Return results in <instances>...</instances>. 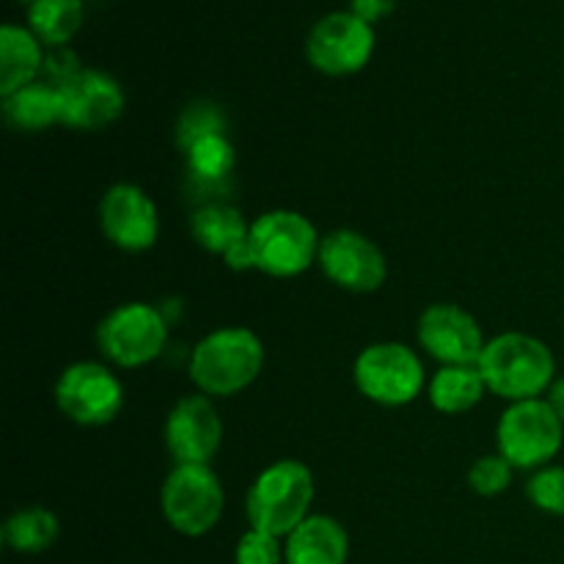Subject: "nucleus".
<instances>
[{
	"label": "nucleus",
	"mask_w": 564,
	"mask_h": 564,
	"mask_svg": "<svg viewBox=\"0 0 564 564\" xmlns=\"http://www.w3.org/2000/svg\"><path fill=\"white\" fill-rule=\"evenodd\" d=\"M479 372L494 394L510 402L538 400L554 383L556 361L549 347L529 334H501L485 345Z\"/></svg>",
	"instance_id": "f257e3e1"
},
{
	"label": "nucleus",
	"mask_w": 564,
	"mask_h": 564,
	"mask_svg": "<svg viewBox=\"0 0 564 564\" xmlns=\"http://www.w3.org/2000/svg\"><path fill=\"white\" fill-rule=\"evenodd\" d=\"M264 367V345L248 328H220L204 336L191 352V380L209 397L248 389Z\"/></svg>",
	"instance_id": "f03ea898"
},
{
	"label": "nucleus",
	"mask_w": 564,
	"mask_h": 564,
	"mask_svg": "<svg viewBox=\"0 0 564 564\" xmlns=\"http://www.w3.org/2000/svg\"><path fill=\"white\" fill-rule=\"evenodd\" d=\"M314 501V477L297 460H279L264 468L248 490V521L251 529L290 538L308 518Z\"/></svg>",
	"instance_id": "7ed1b4c3"
},
{
	"label": "nucleus",
	"mask_w": 564,
	"mask_h": 564,
	"mask_svg": "<svg viewBox=\"0 0 564 564\" xmlns=\"http://www.w3.org/2000/svg\"><path fill=\"white\" fill-rule=\"evenodd\" d=\"M253 264L273 279H292L308 270L319 257L317 229L295 209H273L259 215L248 231Z\"/></svg>",
	"instance_id": "20e7f679"
},
{
	"label": "nucleus",
	"mask_w": 564,
	"mask_h": 564,
	"mask_svg": "<svg viewBox=\"0 0 564 564\" xmlns=\"http://www.w3.org/2000/svg\"><path fill=\"white\" fill-rule=\"evenodd\" d=\"M564 424L549 400L512 402L499 419V455L512 468H540L562 449Z\"/></svg>",
	"instance_id": "39448f33"
},
{
	"label": "nucleus",
	"mask_w": 564,
	"mask_h": 564,
	"mask_svg": "<svg viewBox=\"0 0 564 564\" xmlns=\"http://www.w3.org/2000/svg\"><path fill=\"white\" fill-rule=\"evenodd\" d=\"M163 516L185 538L213 532L224 516V488L209 466H176L163 485Z\"/></svg>",
	"instance_id": "423d86ee"
},
{
	"label": "nucleus",
	"mask_w": 564,
	"mask_h": 564,
	"mask_svg": "<svg viewBox=\"0 0 564 564\" xmlns=\"http://www.w3.org/2000/svg\"><path fill=\"white\" fill-rule=\"evenodd\" d=\"M352 378L367 400L386 408H400L416 400L422 391L424 367L411 347L380 341V345H369L356 358Z\"/></svg>",
	"instance_id": "0eeeda50"
},
{
	"label": "nucleus",
	"mask_w": 564,
	"mask_h": 564,
	"mask_svg": "<svg viewBox=\"0 0 564 564\" xmlns=\"http://www.w3.org/2000/svg\"><path fill=\"white\" fill-rule=\"evenodd\" d=\"M169 323L160 308L149 303H124L99 323V350L116 367H143L163 352Z\"/></svg>",
	"instance_id": "6e6552de"
},
{
	"label": "nucleus",
	"mask_w": 564,
	"mask_h": 564,
	"mask_svg": "<svg viewBox=\"0 0 564 564\" xmlns=\"http://www.w3.org/2000/svg\"><path fill=\"white\" fill-rule=\"evenodd\" d=\"M124 402L119 378L94 361L72 364L55 383V405L80 427H102L113 422Z\"/></svg>",
	"instance_id": "1a4fd4ad"
},
{
	"label": "nucleus",
	"mask_w": 564,
	"mask_h": 564,
	"mask_svg": "<svg viewBox=\"0 0 564 564\" xmlns=\"http://www.w3.org/2000/svg\"><path fill=\"white\" fill-rule=\"evenodd\" d=\"M375 47V33L369 22L350 14H330L308 33L306 55L314 69L325 75H352L364 69Z\"/></svg>",
	"instance_id": "9d476101"
},
{
	"label": "nucleus",
	"mask_w": 564,
	"mask_h": 564,
	"mask_svg": "<svg viewBox=\"0 0 564 564\" xmlns=\"http://www.w3.org/2000/svg\"><path fill=\"white\" fill-rule=\"evenodd\" d=\"M419 341L444 367H477L485 339L477 319L455 303H433L419 317Z\"/></svg>",
	"instance_id": "9b49d317"
},
{
	"label": "nucleus",
	"mask_w": 564,
	"mask_h": 564,
	"mask_svg": "<svg viewBox=\"0 0 564 564\" xmlns=\"http://www.w3.org/2000/svg\"><path fill=\"white\" fill-rule=\"evenodd\" d=\"M319 264L347 292H375L386 281V257L361 231L339 229L319 240Z\"/></svg>",
	"instance_id": "f8f14e48"
},
{
	"label": "nucleus",
	"mask_w": 564,
	"mask_h": 564,
	"mask_svg": "<svg viewBox=\"0 0 564 564\" xmlns=\"http://www.w3.org/2000/svg\"><path fill=\"white\" fill-rule=\"evenodd\" d=\"M224 438V424L207 394L176 402L165 422V446L176 466H209Z\"/></svg>",
	"instance_id": "ddd939ff"
},
{
	"label": "nucleus",
	"mask_w": 564,
	"mask_h": 564,
	"mask_svg": "<svg viewBox=\"0 0 564 564\" xmlns=\"http://www.w3.org/2000/svg\"><path fill=\"white\" fill-rule=\"evenodd\" d=\"M99 224H102L105 237L116 248L130 253L152 248L160 231L154 202L141 187L127 185V182L108 187L102 204H99Z\"/></svg>",
	"instance_id": "4468645a"
},
{
	"label": "nucleus",
	"mask_w": 564,
	"mask_h": 564,
	"mask_svg": "<svg viewBox=\"0 0 564 564\" xmlns=\"http://www.w3.org/2000/svg\"><path fill=\"white\" fill-rule=\"evenodd\" d=\"M61 105H64L61 124L75 127V130H102L121 116L124 94L113 77L83 69L75 80L61 86Z\"/></svg>",
	"instance_id": "2eb2a0df"
},
{
	"label": "nucleus",
	"mask_w": 564,
	"mask_h": 564,
	"mask_svg": "<svg viewBox=\"0 0 564 564\" xmlns=\"http://www.w3.org/2000/svg\"><path fill=\"white\" fill-rule=\"evenodd\" d=\"M347 532L339 521L325 516H308L286 538V564H345Z\"/></svg>",
	"instance_id": "dca6fc26"
},
{
	"label": "nucleus",
	"mask_w": 564,
	"mask_h": 564,
	"mask_svg": "<svg viewBox=\"0 0 564 564\" xmlns=\"http://www.w3.org/2000/svg\"><path fill=\"white\" fill-rule=\"evenodd\" d=\"M191 229L198 246L207 248L209 253H220L226 259L235 248H240L248 240L251 226L246 224L240 209L231 207V204L209 202L193 213Z\"/></svg>",
	"instance_id": "f3484780"
},
{
	"label": "nucleus",
	"mask_w": 564,
	"mask_h": 564,
	"mask_svg": "<svg viewBox=\"0 0 564 564\" xmlns=\"http://www.w3.org/2000/svg\"><path fill=\"white\" fill-rule=\"evenodd\" d=\"M3 116L14 130L36 132L64 121V105H61V88L50 86L47 80H33L31 86L3 97Z\"/></svg>",
	"instance_id": "a211bd4d"
},
{
	"label": "nucleus",
	"mask_w": 564,
	"mask_h": 564,
	"mask_svg": "<svg viewBox=\"0 0 564 564\" xmlns=\"http://www.w3.org/2000/svg\"><path fill=\"white\" fill-rule=\"evenodd\" d=\"M42 64L44 58L39 50V39L17 25H3L0 31V94L9 97L20 88L31 86Z\"/></svg>",
	"instance_id": "6ab92c4d"
},
{
	"label": "nucleus",
	"mask_w": 564,
	"mask_h": 564,
	"mask_svg": "<svg viewBox=\"0 0 564 564\" xmlns=\"http://www.w3.org/2000/svg\"><path fill=\"white\" fill-rule=\"evenodd\" d=\"M485 389L479 367H444L430 383V402L441 413H466L482 400Z\"/></svg>",
	"instance_id": "aec40b11"
},
{
	"label": "nucleus",
	"mask_w": 564,
	"mask_h": 564,
	"mask_svg": "<svg viewBox=\"0 0 564 564\" xmlns=\"http://www.w3.org/2000/svg\"><path fill=\"white\" fill-rule=\"evenodd\" d=\"M58 518L44 507H25L6 521L3 540L17 554H42L58 540Z\"/></svg>",
	"instance_id": "412c9836"
},
{
	"label": "nucleus",
	"mask_w": 564,
	"mask_h": 564,
	"mask_svg": "<svg viewBox=\"0 0 564 564\" xmlns=\"http://www.w3.org/2000/svg\"><path fill=\"white\" fill-rule=\"evenodd\" d=\"M83 22L80 0H36L31 6V28L39 42L66 44Z\"/></svg>",
	"instance_id": "4be33fe9"
},
{
	"label": "nucleus",
	"mask_w": 564,
	"mask_h": 564,
	"mask_svg": "<svg viewBox=\"0 0 564 564\" xmlns=\"http://www.w3.org/2000/svg\"><path fill=\"white\" fill-rule=\"evenodd\" d=\"M226 127H229V119H226L224 108L218 102H209V99H198V102L187 105L185 113L176 121V147L185 152L202 138L226 135Z\"/></svg>",
	"instance_id": "5701e85b"
},
{
	"label": "nucleus",
	"mask_w": 564,
	"mask_h": 564,
	"mask_svg": "<svg viewBox=\"0 0 564 564\" xmlns=\"http://www.w3.org/2000/svg\"><path fill=\"white\" fill-rule=\"evenodd\" d=\"M512 466L501 455L479 457L468 471V485L479 496H499L510 488Z\"/></svg>",
	"instance_id": "b1692460"
},
{
	"label": "nucleus",
	"mask_w": 564,
	"mask_h": 564,
	"mask_svg": "<svg viewBox=\"0 0 564 564\" xmlns=\"http://www.w3.org/2000/svg\"><path fill=\"white\" fill-rule=\"evenodd\" d=\"M527 494L538 510L549 516H564V468L551 466L534 474Z\"/></svg>",
	"instance_id": "393cba45"
},
{
	"label": "nucleus",
	"mask_w": 564,
	"mask_h": 564,
	"mask_svg": "<svg viewBox=\"0 0 564 564\" xmlns=\"http://www.w3.org/2000/svg\"><path fill=\"white\" fill-rule=\"evenodd\" d=\"M235 564H281V545L275 534L248 529L235 551Z\"/></svg>",
	"instance_id": "a878e982"
},
{
	"label": "nucleus",
	"mask_w": 564,
	"mask_h": 564,
	"mask_svg": "<svg viewBox=\"0 0 564 564\" xmlns=\"http://www.w3.org/2000/svg\"><path fill=\"white\" fill-rule=\"evenodd\" d=\"M42 69H44V75H47L50 86H55V88L66 86V83L75 80V77L83 72L80 61H77V55L69 53V50H55V53L44 55Z\"/></svg>",
	"instance_id": "bb28decb"
},
{
	"label": "nucleus",
	"mask_w": 564,
	"mask_h": 564,
	"mask_svg": "<svg viewBox=\"0 0 564 564\" xmlns=\"http://www.w3.org/2000/svg\"><path fill=\"white\" fill-rule=\"evenodd\" d=\"M397 0H352V14L361 17L364 22H378L391 14Z\"/></svg>",
	"instance_id": "cd10ccee"
},
{
	"label": "nucleus",
	"mask_w": 564,
	"mask_h": 564,
	"mask_svg": "<svg viewBox=\"0 0 564 564\" xmlns=\"http://www.w3.org/2000/svg\"><path fill=\"white\" fill-rule=\"evenodd\" d=\"M549 405L554 408V413L560 416V422L564 424V378L554 380L549 389Z\"/></svg>",
	"instance_id": "c85d7f7f"
},
{
	"label": "nucleus",
	"mask_w": 564,
	"mask_h": 564,
	"mask_svg": "<svg viewBox=\"0 0 564 564\" xmlns=\"http://www.w3.org/2000/svg\"><path fill=\"white\" fill-rule=\"evenodd\" d=\"M28 3H31V6H33V3H36V0H28Z\"/></svg>",
	"instance_id": "c756f323"
}]
</instances>
